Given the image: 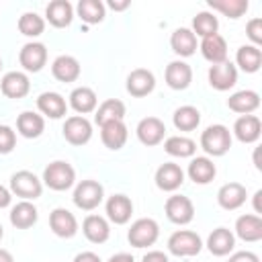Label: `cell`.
Returning <instances> with one entry per match:
<instances>
[{"mask_svg": "<svg viewBox=\"0 0 262 262\" xmlns=\"http://www.w3.org/2000/svg\"><path fill=\"white\" fill-rule=\"evenodd\" d=\"M166 151L170 156H178V158H188L194 154V141L188 139V137H180V135H174V137H168L166 139Z\"/></svg>", "mask_w": 262, "mask_h": 262, "instance_id": "d590c367", "label": "cell"}, {"mask_svg": "<svg viewBox=\"0 0 262 262\" xmlns=\"http://www.w3.org/2000/svg\"><path fill=\"white\" fill-rule=\"evenodd\" d=\"M201 51L203 55L213 61V63H221L225 61L227 57V45H225V39L221 35H211V37H205L203 43H201Z\"/></svg>", "mask_w": 262, "mask_h": 262, "instance_id": "ffe728a7", "label": "cell"}, {"mask_svg": "<svg viewBox=\"0 0 262 262\" xmlns=\"http://www.w3.org/2000/svg\"><path fill=\"white\" fill-rule=\"evenodd\" d=\"M47 18L55 27H68L72 23V4L66 0H53L47 6Z\"/></svg>", "mask_w": 262, "mask_h": 262, "instance_id": "4dcf8cb0", "label": "cell"}, {"mask_svg": "<svg viewBox=\"0 0 262 262\" xmlns=\"http://www.w3.org/2000/svg\"><path fill=\"white\" fill-rule=\"evenodd\" d=\"M166 215L174 223H188L194 215V209H192V203L186 196L174 194L166 201Z\"/></svg>", "mask_w": 262, "mask_h": 262, "instance_id": "ba28073f", "label": "cell"}, {"mask_svg": "<svg viewBox=\"0 0 262 262\" xmlns=\"http://www.w3.org/2000/svg\"><path fill=\"white\" fill-rule=\"evenodd\" d=\"M188 176L199 184H207L215 176V164L207 158H194L188 164Z\"/></svg>", "mask_w": 262, "mask_h": 262, "instance_id": "f546056e", "label": "cell"}, {"mask_svg": "<svg viewBox=\"0 0 262 262\" xmlns=\"http://www.w3.org/2000/svg\"><path fill=\"white\" fill-rule=\"evenodd\" d=\"M70 104H72L74 111H78V113H90V111H94V106H96V94H94L90 88L80 86V88H76V90L70 94Z\"/></svg>", "mask_w": 262, "mask_h": 262, "instance_id": "d6a6232c", "label": "cell"}, {"mask_svg": "<svg viewBox=\"0 0 262 262\" xmlns=\"http://www.w3.org/2000/svg\"><path fill=\"white\" fill-rule=\"evenodd\" d=\"M102 201V186L96 180H82L74 190V203L80 209H94Z\"/></svg>", "mask_w": 262, "mask_h": 262, "instance_id": "277c9868", "label": "cell"}, {"mask_svg": "<svg viewBox=\"0 0 262 262\" xmlns=\"http://www.w3.org/2000/svg\"><path fill=\"white\" fill-rule=\"evenodd\" d=\"M209 6L227 14V16H231V18H237L248 10L246 0H209Z\"/></svg>", "mask_w": 262, "mask_h": 262, "instance_id": "74e56055", "label": "cell"}, {"mask_svg": "<svg viewBox=\"0 0 262 262\" xmlns=\"http://www.w3.org/2000/svg\"><path fill=\"white\" fill-rule=\"evenodd\" d=\"M100 127H102L100 137H102V143L106 147L119 149L127 141V127L123 125V121H108V123H104Z\"/></svg>", "mask_w": 262, "mask_h": 262, "instance_id": "e0dca14e", "label": "cell"}, {"mask_svg": "<svg viewBox=\"0 0 262 262\" xmlns=\"http://www.w3.org/2000/svg\"><path fill=\"white\" fill-rule=\"evenodd\" d=\"M43 180L53 190H66L74 184V168L68 162H53L45 168Z\"/></svg>", "mask_w": 262, "mask_h": 262, "instance_id": "7a4b0ae2", "label": "cell"}, {"mask_svg": "<svg viewBox=\"0 0 262 262\" xmlns=\"http://www.w3.org/2000/svg\"><path fill=\"white\" fill-rule=\"evenodd\" d=\"M190 78H192V70L188 63L184 61H172L168 68H166V82L170 88L174 90H182L190 84Z\"/></svg>", "mask_w": 262, "mask_h": 262, "instance_id": "9a60e30c", "label": "cell"}, {"mask_svg": "<svg viewBox=\"0 0 262 262\" xmlns=\"http://www.w3.org/2000/svg\"><path fill=\"white\" fill-rule=\"evenodd\" d=\"M170 45H172V49H174L178 55H192L194 49H196V37H194V33L188 31V29H176V31L172 33Z\"/></svg>", "mask_w": 262, "mask_h": 262, "instance_id": "83f0119b", "label": "cell"}, {"mask_svg": "<svg viewBox=\"0 0 262 262\" xmlns=\"http://www.w3.org/2000/svg\"><path fill=\"white\" fill-rule=\"evenodd\" d=\"M233 131H235L237 139L244 141V143L256 141L258 135H260V121H258L254 115H244V117H239V119L235 121Z\"/></svg>", "mask_w": 262, "mask_h": 262, "instance_id": "d4e9b609", "label": "cell"}, {"mask_svg": "<svg viewBox=\"0 0 262 262\" xmlns=\"http://www.w3.org/2000/svg\"><path fill=\"white\" fill-rule=\"evenodd\" d=\"M49 223H51V229L59 235V237H72L78 229V223H76V217L68 211V209H55L49 217Z\"/></svg>", "mask_w": 262, "mask_h": 262, "instance_id": "5bb4252c", "label": "cell"}, {"mask_svg": "<svg viewBox=\"0 0 262 262\" xmlns=\"http://www.w3.org/2000/svg\"><path fill=\"white\" fill-rule=\"evenodd\" d=\"M106 213L108 219L115 223H127L131 213H133V205L125 194H115L106 201Z\"/></svg>", "mask_w": 262, "mask_h": 262, "instance_id": "ac0fdd59", "label": "cell"}, {"mask_svg": "<svg viewBox=\"0 0 262 262\" xmlns=\"http://www.w3.org/2000/svg\"><path fill=\"white\" fill-rule=\"evenodd\" d=\"M192 27H194V33L201 35L203 39L205 37H211V35H217V18L211 14V12H199L192 20Z\"/></svg>", "mask_w": 262, "mask_h": 262, "instance_id": "f35d334b", "label": "cell"}, {"mask_svg": "<svg viewBox=\"0 0 262 262\" xmlns=\"http://www.w3.org/2000/svg\"><path fill=\"white\" fill-rule=\"evenodd\" d=\"M201 121V115L194 106H180L176 113H174V125L180 129V131H192Z\"/></svg>", "mask_w": 262, "mask_h": 262, "instance_id": "8d00e7d4", "label": "cell"}, {"mask_svg": "<svg viewBox=\"0 0 262 262\" xmlns=\"http://www.w3.org/2000/svg\"><path fill=\"white\" fill-rule=\"evenodd\" d=\"M20 63L25 70L29 72H39L43 66H45V59H47V49L43 43H27L23 49H20V55H18Z\"/></svg>", "mask_w": 262, "mask_h": 262, "instance_id": "9c48e42d", "label": "cell"}, {"mask_svg": "<svg viewBox=\"0 0 262 262\" xmlns=\"http://www.w3.org/2000/svg\"><path fill=\"white\" fill-rule=\"evenodd\" d=\"M16 125H18V131H20L25 137H39L41 131H43V119H41L37 113H31V111L23 113V115L18 117Z\"/></svg>", "mask_w": 262, "mask_h": 262, "instance_id": "836d02e7", "label": "cell"}, {"mask_svg": "<svg viewBox=\"0 0 262 262\" xmlns=\"http://www.w3.org/2000/svg\"><path fill=\"white\" fill-rule=\"evenodd\" d=\"M237 80V72H235V66L229 63V61H221V63H215L211 66L209 70V82L213 88L217 90H227L235 84Z\"/></svg>", "mask_w": 262, "mask_h": 262, "instance_id": "52a82bcc", "label": "cell"}, {"mask_svg": "<svg viewBox=\"0 0 262 262\" xmlns=\"http://www.w3.org/2000/svg\"><path fill=\"white\" fill-rule=\"evenodd\" d=\"M207 246H209V252H211V254H215V256H225V254H229L231 248H233V235H231L229 229L217 227V229H213V233L209 235Z\"/></svg>", "mask_w": 262, "mask_h": 262, "instance_id": "603a6c76", "label": "cell"}, {"mask_svg": "<svg viewBox=\"0 0 262 262\" xmlns=\"http://www.w3.org/2000/svg\"><path fill=\"white\" fill-rule=\"evenodd\" d=\"M108 262H133V256H131V254H125V252H121V254H115V256H111V258H108Z\"/></svg>", "mask_w": 262, "mask_h": 262, "instance_id": "7dc6e473", "label": "cell"}, {"mask_svg": "<svg viewBox=\"0 0 262 262\" xmlns=\"http://www.w3.org/2000/svg\"><path fill=\"white\" fill-rule=\"evenodd\" d=\"M0 262H14L8 250H2V248H0Z\"/></svg>", "mask_w": 262, "mask_h": 262, "instance_id": "681fc988", "label": "cell"}, {"mask_svg": "<svg viewBox=\"0 0 262 262\" xmlns=\"http://www.w3.org/2000/svg\"><path fill=\"white\" fill-rule=\"evenodd\" d=\"M8 203H10V192L0 184V209H2V207H6Z\"/></svg>", "mask_w": 262, "mask_h": 262, "instance_id": "c3c4849f", "label": "cell"}, {"mask_svg": "<svg viewBox=\"0 0 262 262\" xmlns=\"http://www.w3.org/2000/svg\"><path fill=\"white\" fill-rule=\"evenodd\" d=\"M0 237H2V225H0Z\"/></svg>", "mask_w": 262, "mask_h": 262, "instance_id": "816d5d0a", "label": "cell"}, {"mask_svg": "<svg viewBox=\"0 0 262 262\" xmlns=\"http://www.w3.org/2000/svg\"><path fill=\"white\" fill-rule=\"evenodd\" d=\"M168 248L176 256H194L201 252V237L194 231H176L168 239Z\"/></svg>", "mask_w": 262, "mask_h": 262, "instance_id": "3957f363", "label": "cell"}, {"mask_svg": "<svg viewBox=\"0 0 262 262\" xmlns=\"http://www.w3.org/2000/svg\"><path fill=\"white\" fill-rule=\"evenodd\" d=\"M2 92L10 98H23L29 92V78L20 72H8L2 78Z\"/></svg>", "mask_w": 262, "mask_h": 262, "instance_id": "44dd1931", "label": "cell"}, {"mask_svg": "<svg viewBox=\"0 0 262 262\" xmlns=\"http://www.w3.org/2000/svg\"><path fill=\"white\" fill-rule=\"evenodd\" d=\"M227 104H229L231 111H235V113H246V115H248V113H252L254 108H258L260 98H258V94L252 92V90H239V92H235V94L229 96Z\"/></svg>", "mask_w": 262, "mask_h": 262, "instance_id": "f1b7e54d", "label": "cell"}, {"mask_svg": "<svg viewBox=\"0 0 262 262\" xmlns=\"http://www.w3.org/2000/svg\"><path fill=\"white\" fill-rule=\"evenodd\" d=\"M184 180V172L180 170V166L168 162V164H162L156 172V184L162 188V190H174L182 184Z\"/></svg>", "mask_w": 262, "mask_h": 262, "instance_id": "4fadbf2b", "label": "cell"}, {"mask_svg": "<svg viewBox=\"0 0 262 262\" xmlns=\"http://www.w3.org/2000/svg\"><path fill=\"white\" fill-rule=\"evenodd\" d=\"M82 227H84V235L94 244H102L108 237V223L100 215H88Z\"/></svg>", "mask_w": 262, "mask_h": 262, "instance_id": "4316f807", "label": "cell"}, {"mask_svg": "<svg viewBox=\"0 0 262 262\" xmlns=\"http://www.w3.org/2000/svg\"><path fill=\"white\" fill-rule=\"evenodd\" d=\"M229 262H258V256L252 254V252H235Z\"/></svg>", "mask_w": 262, "mask_h": 262, "instance_id": "ee69618b", "label": "cell"}, {"mask_svg": "<svg viewBox=\"0 0 262 262\" xmlns=\"http://www.w3.org/2000/svg\"><path fill=\"white\" fill-rule=\"evenodd\" d=\"M108 4H111V8H115V10H123V8H127V2H125V0H123V2H115V0H111Z\"/></svg>", "mask_w": 262, "mask_h": 262, "instance_id": "f907efd6", "label": "cell"}, {"mask_svg": "<svg viewBox=\"0 0 262 262\" xmlns=\"http://www.w3.org/2000/svg\"><path fill=\"white\" fill-rule=\"evenodd\" d=\"M43 18L39 16V14H35V12H25L23 16H20V20H18V29H20V33L23 35H27V37H37V35H41L43 33Z\"/></svg>", "mask_w": 262, "mask_h": 262, "instance_id": "60d3db41", "label": "cell"}, {"mask_svg": "<svg viewBox=\"0 0 262 262\" xmlns=\"http://www.w3.org/2000/svg\"><path fill=\"white\" fill-rule=\"evenodd\" d=\"M0 68H2V61H0Z\"/></svg>", "mask_w": 262, "mask_h": 262, "instance_id": "f5cc1de1", "label": "cell"}, {"mask_svg": "<svg viewBox=\"0 0 262 262\" xmlns=\"http://www.w3.org/2000/svg\"><path fill=\"white\" fill-rule=\"evenodd\" d=\"M235 231L244 242H258L262 237V219L256 215H242L235 221Z\"/></svg>", "mask_w": 262, "mask_h": 262, "instance_id": "d6986e66", "label": "cell"}, {"mask_svg": "<svg viewBox=\"0 0 262 262\" xmlns=\"http://www.w3.org/2000/svg\"><path fill=\"white\" fill-rule=\"evenodd\" d=\"M35 221H37V209H35V205H31L29 201H23V203H18V205L12 207V211H10V223H12L14 227L27 229V227H31Z\"/></svg>", "mask_w": 262, "mask_h": 262, "instance_id": "484cf974", "label": "cell"}, {"mask_svg": "<svg viewBox=\"0 0 262 262\" xmlns=\"http://www.w3.org/2000/svg\"><path fill=\"white\" fill-rule=\"evenodd\" d=\"M14 131L6 125H0V154H8L12 147H14Z\"/></svg>", "mask_w": 262, "mask_h": 262, "instance_id": "b9f144b4", "label": "cell"}, {"mask_svg": "<svg viewBox=\"0 0 262 262\" xmlns=\"http://www.w3.org/2000/svg\"><path fill=\"white\" fill-rule=\"evenodd\" d=\"M78 12L86 23H100L104 16V6L98 0H82L78 4Z\"/></svg>", "mask_w": 262, "mask_h": 262, "instance_id": "ab89813d", "label": "cell"}, {"mask_svg": "<svg viewBox=\"0 0 262 262\" xmlns=\"http://www.w3.org/2000/svg\"><path fill=\"white\" fill-rule=\"evenodd\" d=\"M51 72H53V76H55L57 80H61V82H72V80H76V78L80 76V63H78L72 55H59V57L53 61Z\"/></svg>", "mask_w": 262, "mask_h": 262, "instance_id": "7402d4cb", "label": "cell"}, {"mask_svg": "<svg viewBox=\"0 0 262 262\" xmlns=\"http://www.w3.org/2000/svg\"><path fill=\"white\" fill-rule=\"evenodd\" d=\"M217 201L223 209H237L246 201V188L239 182H229L223 184L217 192Z\"/></svg>", "mask_w": 262, "mask_h": 262, "instance_id": "2e32d148", "label": "cell"}, {"mask_svg": "<svg viewBox=\"0 0 262 262\" xmlns=\"http://www.w3.org/2000/svg\"><path fill=\"white\" fill-rule=\"evenodd\" d=\"M74 262H100V258L94 252H82L74 258Z\"/></svg>", "mask_w": 262, "mask_h": 262, "instance_id": "bcb514c9", "label": "cell"}, {"mask_svg": "<svg viewBox=\"0 0 262 262\" xmlns=\"http://www.w3.org/2000/svg\"><path fill=\"white\" fill-rule=\"evenodd\" d=\"M164 133H166V127L160 119L156 117H147V119H141L139 125H137V137L141 143L145 145H156L164 139Z\"/></svg>", "mask_w": 262, "mask_h": 262, "instance_id": "8fae6325", "label": "cell"}, {"mask_svg": "<svg viewBox=\"0 0 262 262\" xmlns=\"http://www.w3.org/2000/svg\"><path fill=\"white\" fill-rule=\"evenodd\" d=\"M10 188H12V192H16L23 199H37L41 194V180L33 172L20 170V172L12 174Z\"/></svg>", "mask_w": 262, "mask_h": 262, "instance_id": "5b68a950", "label": "cell"}, {"mask_svg": "<svg viewBox=\"0 0 262 262\" xmlns=\"http://www.w3.org/2000/svg\"><path fill=\"white\" fill-rule=\"evenodd\" d=\"M248 35L254 43H262V18H254L248 23Z\"/></svg>", "mask_w": 262, "mask_h": 262, "instance_id": "7bdbcfd3", "label": "cell"}, {"mask_svg": "<svg viewBox=\"0 0 262 262\" xmlns=\"http://www.w3.org/2000/svg\"><path fill=\"white\" fill-rule=\"evenodd\" d=\"M123 117H125V104L121 100H115V98L104 100L96 111V123L98 125H104L108 121H123Z\"/></svg>", "mask_w": 262, "mask_h": 262, "instance_id": "1f68e13d", "label": "cell"}, {"mask_svg": "<svg viewBox=\"0 0 262 262\" xmlns=\"http://www.w3.org/2000/svg\"><path fill=\"white\" fill-rule=\"evenodd\" d=\"M237 63L242 66V70L246 72H256L262 63V53L258 47L254 45H244L237 49Z\"/></svg>", "mask_w": 262, "mask_h": 262, "instance_id": "e575fe53", "label": "cell"}, {"mask_svg": "<svg viewBox=\"0 0 262 262\" xmlns=\"http://www.w3.org/2000/svg\"><path fill=\"white\" fill-rule=\"evenodd\" d=\"M156 86V80H154V74L139 68V70H133L127 78V90L133 94V96H145L154 90Z\"/></svg>", "mask_w": 262, "mask_h": 262, "instance_id": "7c38bea8", "label": "cell"}, {"mask_svg": "<svg viewBox=\"0 0 262 262\" xmlns=\"http://www.w3.org/2000/svg\"><path fill=\"white\" fill-rule=\"evenodd\" d=\"M143 262H168V256L162 252H147L143 256Z\"/></svg>", "mask_w": 262, "mask_h": 262, "instance_id": "f6af8a7d", "label": "cell"}, {"mask_svg": "<svg viewBox=\"0 0 262 262\" xmlns=\"http://www.w3.org/2000/svg\"><path fill=\"white\" fill-rule=\"evenodd\" d=\"M158 223L154 219H137L129 229V242L135 248L151 246L158 239Z\"/></svg>", "mask_w": 262, "mask_h": 262, "instance_id": "8992f818", "label": "cell"}, {"mask_svg": "<svg viewBox=\"0 0 262 262\" xmlns=\"http://www.w3.org/2000/svg\"><path fill=\"white\" fill-rule=\"evenodd\" d=\"M63 135H66V139L70 143L82 145V143H86L90 139L92 127H90V123L84 117H70L66 121V125H63Z\"/></svg>", "mask_w": 262, "mask_h": 262, "instance_id": "30bf717a", "label": "cell"}, {"mask_svg": "<svg viewBox=\"0 0 262 262\" xmlns=\"http://www.w3.org/2000/svg\"><path fill=\"white\" fill-rule=\"evenodd\" d=\"M201 145L211 156H223L229 149V145H231L229 129L223 127V125H211V127H207L203 131V135H201Z\"/></svg>", "mask_w": 262, "mask_h": 262, "instance_id": "6da1fadb", "label": "cell"}, {"mask_svg": "<svg viewBox=\"0 0 262 262\" xmlns=\"http://www.w3.org/2000/svg\"><path fill=\"white\" fill-rule=\"evenodd\" d=\"M37 106L41 113L49 115L51 119H59L66 115V100L57 92H43L37 98Z\"/></svg>", "mask_w": 262, "mask_h": 262, "instance_id": "cb8c5ba5", "label": "cell"}]
</instances>
